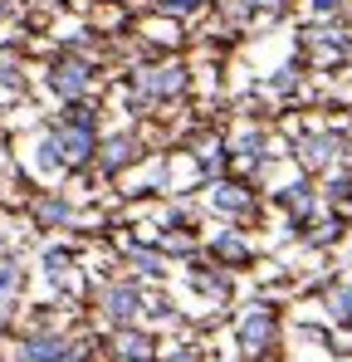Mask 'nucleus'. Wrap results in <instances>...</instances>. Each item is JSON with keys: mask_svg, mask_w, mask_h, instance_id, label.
I'll return each mask as SVG.
<instances>
[{"mask_svg": "<svg viewBox=\"0 0 352 362\" xmlns=\"http://www.w3.org/2000/svg\"><path fill=\"white\" fill-rule=\"evenodd\" d=\"M20 358L25 362H78V353H69L59 338H30Z\"/></svg>", "mask_w": 352, "mask_h": 362, "instance_id": "nucleus-1", "label": "nucleus"}, {"mask_svg": "<svg viewBox=\"0 0 352 362\" xmlns=\"http://www.w3.org/2000/svg\"><path fill=\"white\" fill-rule=\"evenodd\" d=\"M49 83H54L59 93H64V98H78V93L88 88V69L69 59V64H59V69H54V78H49Z\"/></svg>", "mask_w": 352, "mask_h": 362, "instance_id": "nucleus-2", "label": "nucleus"}, {"mask_svg": "<svg viewBox=\"0 0 352 362\" xmlns=\"http://www.w3.org/2000/svg\"><path fill=\"white\" fill-rule=\"evenodd\" d=\"M269 333H274V318H269V313H250V318L240 323V343H245L250 353H254V348H264V343H269Z\"/></svg>", "mask_w": 352, "mask_h": 362, "instance_id": "nucleus-3", "label": "nucleus"}, {"mask_svg": "<svg viewBox=\"0 0 352 362\" xmlns=\"http://www.w3.org/2000/svg\"><path fill=\"white\" fill-rule=\"evenodd\" d=\"M176 88V69H152L142 74V93H172Z\"/></svg>", "mask_w": 352, "mask_h": 362, "instance_id": "nucleus-4", "label": "nucleus"}, {"mask_svg": "<svg viewBox=\"0 0 352 362\" xmlns=\"http://www.w3.org/2000/svg\"><path fill=\"white\" fill-rule=\"evenodd\" d=\"M108 313L113 318H132L137 313V289H113L108 294Z\"/></svg>", "mask_w": 352, "mask_h": 362, "instance_id": "nucleus-5", "label": "nucleus"}, {"mask_svg": "<svg viewBox=\"0 0 352 362\" xmlns=\"http://www.w3.org/2000/svg\"><path fill=\"white\" fill-rule=\"evenodd\" d=\"M328 157H333V142H328V137H313V142H303V162H308V167H323Z\"/></svg>", "mask_w": 352, "mask_h": 362, "instance_id": "nucleus-6", "label": "nucleus"}, {"mask_svg": "<svg viewBox=\"0 0 352 362\" xmlns=\"http://www.w3.org/2000/svg\"><path fill=\"white\" fill-rule=\"evenodd\" d=\"M35 216H40V226H59V221L69 216V206H64L59 196H49V201H40V211H35Z\"/></svg>", "mask_w": 352, "mask_h": 362, "instance_id": "nucleus-7", "label": "nucleus"}, {"mask_svg": "<svg viewBox=\"0 0 352 362\" xmlns=\"http://www.w3.org/2000/svg\"><path fill=\"white\" fill-rule=\"evenodd\" d=\"M15 284H20L15 264H5V259H0V313H5V303H10V294H15Z\"/></svg>", "mask_w": 352, "mask_h": 362, "instance_id": "nucleus-8", "label": "nucleus"}, {"mask_svg": "<svg viewBox=\"0 0 352 362\" xmlns=\"http://www.w3.org/2000/svg\"><path fill=\"white\" fill-rule=\"evenodd\" d=\"M117 353H127V358H147V338L127 333V338H117Z\"/></svg>", "mask_w": 352, "mask_h": 362, "instance_id": "nucleus-9", "label": "nucleus"}, {"mask_svg": "<svg viewBox=\"0 0 352 362\" xmlns=\"http://www.w3.org/2000/svg\"><path fill=\"white\" fill-rule=\"evenodd\" d=\"M0 88H5V93H15V88H20V78H15V69H10V64H0Z\"/></svg>", "mask_w": 352, "mask_h": 362, "instance_id": "nucleus-10", "label": "nucleus"}, {"mask_svg": "<svg viewBox=\"0 0 352 362\" xmlns=\"http://www.w3.org/2000/svg\"><path fill=\"white\" fill-rule=\"evenodd\" d=\"M127 157H132V147H127V142H113V147H108V162H127Z\"/></svg>", "mask_w": 352, "mask_h": 362, "instance_id": "nucleus-11", "label": "nucleus"}, {"mask_svg": "<svg viewBox=\"0 0 352 362\" xmlns=\"http://www.w3.org/2000/svg\"><path fill=\"white\" fill-rule=\"evenodd\" d=\"M45 264H49V274H64V255H59V250H49V255H45Z\"/></svg>", "mask_w": 352, "mask_h": 362, "instance_id": "nucleus-12", "label": "nucleus"}, {"mask_svg": "<svg viewBox=\"0 0 352 362\" xmlns=\"http://www.w3.org/2000/svg\"><path fill=\"white\" fill-rule=\"evenodd\" d=\"M333 308H338V318H348V313H352V299H348V294H338V299H333Z\"/></svg>", "mask_w": 352, "mask_h": 362, "instance_id": "nucleus-13", "label": "nucleus"}, {"mask_svg": "<svg viewBox=\"0 0 352 362\" xmlns=\"http://www.w3.org/2000/svg\"><path fill=\"white\" fill-rule=\"evenodd\" d=\"M191 5H196V0H167V10H176V15H181V10H191Z\"/></svg>", "mask_w": 352, "mask_h": 362, "instance_id": "nucleus-14", "label": "nucleus"}, {"mask_svg": "<svg viewBox=\"0 0 352 362\" xmlns=\"http://www.w3.org/2000/svg\"><path fill=\"white\" fill-rule=\"evenodd\" d=\"M172 362H201V358H196V353H181V358H172Z\"/></svg>", "mask_w": 352, "mask_h": 362, "instance_id": "nucleus-15", "label": "nucleus"}, {"mask_svg": "<svg viewBox=\"0 0 352 362\" xmlns=\"http://www.w3.org/2000/svg\"><path fill=\"white\" fill-rule=\"evenodd\" d=\"M259 5H284V0H259Z\"/></svg>", "mask_w": 352, "mask_h": 362, "instance_id": "nucleus-16", "label": "nucleus"}, {"mask_svg": "<svg viewBox=\"0 0 352 362\" xmlns=\"http://www.w3.org/2000/svg\"><path fill=\"white\" fill-rule=\"evenodd\" d=\"M0 255H5V235H0Z\"/></svg>", "mask_w": 352, "mask_h": 362, "instance_id": "nucleus-17", "label": "nucleus"}, {"mask_svg": "<svg viewBox=\"0 0 352 362\" xmlns=\"http://www.w3.org/2000/svg\"><path fill=\"white\" fill-rule=\"evenodd\" d=\"M0 15H5V0H0Z\"/></svg>", "mask_w": 352, "mask_h": 362, "instance_id": "nucleus-18", "label": "nucleus"}]
</instances>
